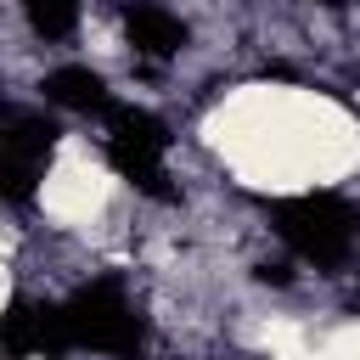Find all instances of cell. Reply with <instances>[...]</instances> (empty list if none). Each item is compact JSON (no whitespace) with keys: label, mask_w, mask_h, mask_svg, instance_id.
<instances>
[{"label":"cell","mask_w":360,"mask_h":360,"mask_svg":"<svg viewBox=\"0 0 360 360\" xmlns=\"http://www.w3.org/2000/svg\"><path fill=\"white\" fill-rule=\"evenodd\" d=\"M56 326H62V349H96V354H118V360H141V349H146L141 315L129 309V298L112 276L62 298Z\"/></svg>","instance_id":"cell-2"},{"label":"cell","mask_w":360,"mask_h":360,"mask_svg":"<svg viewBox=\"0 0 360 360\" xmlns=\"http://www.w3.org/2000/svg\"><path fill=\"white\" fill-rule=\"evenodd\" d=\"M124 34L141 56H174L186 45V22L163 6H124Z\"/></svg>","instance_id":"cell-7"},{"label":"cell","mask_w":360,"mask_h":360,"mask_svg":"<svg viewBox=\"0 0 360 360\" xmlns=\"http://www.w3.org/2000/svg\"><path fill=\"white\" fill-rule=\"evenodd\" d=\"M39 90H45V101H56V107H68V112H96V118H107V107H112L107 79H101L96 68H79V62L51 68Z\"/></svg>","instance_id":"cell-6"},{"label":"cell","mask_w":360,"mask_h":360,"mask_svg":"<svg viewBox=\"0 0 360 360\" xmlns=\"http://www.w3.org/2000/svg\"><path fill=\"white\" fill-rule=\"evenodd\" d=\"M270 225H276V236L298 259H309L321 270H338L354 253V242H360V208L343 202V197H332V191L276 197L270 202Z\"/></svg>","instance_id":"cell-1"},{"label":"cell","mask_w":360,"mask_h":360,"mask_svg":"<svg viewBox=\"0 0 360 360\" xmlns=\"http://www.w3.org/2000/svg\"><path fill=\"white\" fill-rule=\"evenodd\" d=\"M34 354H62L56 304L11 298V309L0 315V360H34Z\"/></svg>","instance_id":"cell-5"},{"label":"cell","mask_w":360,"mask_h":360,"mask_svg":"<svg viewBox=\"0 0 360 360\" xmlns=\"http://www.w3.org/2000/svg\"><path fill=\"white\" fill-rule=\"evenodd\" d=\"M17 6H22L28 28L45 34V39H62V34L79 22V0H17Z\"/></svg>","instance_id":"cell-8"},{"label":"cell","mask_w":360,"mask_h":360,"mask_svg":"<svg viewBox=\"0 0 360 360\" xmlns=\"http://www.w3.org/2000/svg\"><path fill=\"white\" fill-rule=\"evenodd\" d=\"M163 158H169V129H163L146 107L112 101V107H107V163H112L135 191H146V197H158V202H174L180 191L169 186Z\"/></svg>","instance_id":"cell-3"},{"label":"cell","mask_w":360,"mask_h":360,"mask_svg":"<svg viewBox=\"0 0 360 360\" xmlns=\"http://www.w3.org/2000/svg\"><path fill=\"white\" fill-rule=\"evenodd\" d=\"M56 152V124L34 107H0V202H28Z\"/></svg>","instance_id":"cell-4"}]
</instances>
